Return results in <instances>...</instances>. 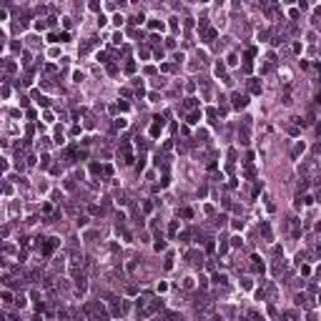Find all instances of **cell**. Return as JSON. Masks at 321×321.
Instances as JSON below:
<instances>
[{"label":"cell","mask_w":321,"mask_h":321,"mask_svg":"<svg viewBox=\"0 0 321 321\" xmlns=\"http://www.w3.org/2000/svg\"><path fill=\"white\" fill-rule=\"evenodd\" d=\"M254 271H263V263H259V259H254Z\"/></svg>","instance_id":"4"},{"label":"cell","mask_w":321,"mask_h":321,"mask_svg":"<svg viewBox=\"0 0 321 321\" xmlns=\"http://www.w3.org/2000/svg\"><path fill=\"white\" fill-rule=\"evenodd\" d=\"M121 156H123V163H133V156H130V148H128V143H123V153H121Z\"/></svg>","instance_id":"2"},{"label":"cell","mask_w":321,"mask_h":321,"mask_svg":"<svg viewBox=\"0 0 321 321\" xmlns=\"http://www.w3.org/2000/svg\"><path fill=\"white\" fill-rule=\"evenodd\" d=\"M246 103H248V98H246V95H238V93L233 95V106H236V108H243Z\"/></svg>","instance_id":"3"},{"label":"cell","mask_w":321,"mask_h":321,"mask_svg":"<svg viewBox=\"0 0 321 321\" xmlns=\"http://www.w3.org/2000/svg\"><path fill=\"white\" fill-rule=\"evenodd\" d=\"M55 246H58V238H48V241H45V246H43V254H45V256H48V254H53V248H55Z\"/></svg>","instance_id":"1"},{"label":"cell","mask_w":321,"mask_h":321,"mask_svg":"<svg viewBox=\"0 0 321 321\" xmlns=\"http://www.w3.org/2000/svg\"><path fill=\"white\" fill-rule=\"evenodd\" d=\"M251 90H254V93H259V90H261V86H259L256 80H251Z\"/></svg>","instance_id":"5"}]
</instances>
